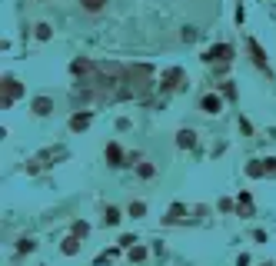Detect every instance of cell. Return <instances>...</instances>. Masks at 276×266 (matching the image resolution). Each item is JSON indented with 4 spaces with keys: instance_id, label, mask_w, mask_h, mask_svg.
<instances>
[{
    "instance_id": "cell-1",
    "label": "cell",
    "mask_w": 276,
    "mask_h": 266,
    "mask_svg": "<svg viewBox=\"0 0 276 266\" xmlns=\"http://www.w3.org/2000/svg\"><path fill=\"white\" fill-rule=\"evenodd\" d=\"M83 7H87V10H100V7H103V0H83Z\"/></svg>"
}]
</instances>
